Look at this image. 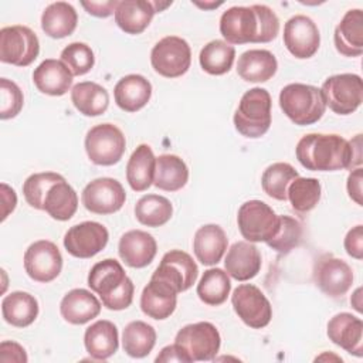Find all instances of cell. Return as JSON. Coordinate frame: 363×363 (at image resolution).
Wrapping results in <instances>:
<instances>
[{
  "label": "cell",
  "instance_id": "obj_1",
  "mask_svg": "<svg viewBox=\"0 0 363 363\" xmlns=\"http://www.w3.org/2000/svg\"><path fill=\"white\" fill-rule=\"evenodd\" d=\"M295 155L312 172L353 170L362 164V135L346 140L336 133H308L296 143Z\"/></svg>",
  "mask_w": 363,
  "mask_h": 363
},
{
  "label": "cell",
  "instance_id": "obj_2",
  "mask_svg": "<svg viewBox=\"0 0 363 363\" xmlns=\"http://www.w3.org/2000/svg\"><path fill=\"white\" fill-rule=\"evenodd\" d=\"M220 33L228 44L269 43L279 33V18L265 4L234 6L221 14Z\"/></svg>",
  "mask_w": 363,
  "mask_h": 363
},
{
  "label": "cell",
  "instance_id": "obj_3",
  "mask_svg": "<svg viewBox=\"0 0 363 363\" xmlns=\"http://www.w3.org/2000/svg\"><path fill=\"white\" fill-rule=\"evenodd\" d=\"M88 286L101 296L102 305L109 311L126 309L133 301V282L113 258L99 261L91 268Z\"/></svg>",
  "mask_w": 363,
  "mask_h": 363
},
{
  "label": "cell",
  "instance_id": "obj_4",
  "mask_svg": "<svg viewBox=\"0 0 363 363\" xmlns=\"http://www.w3.org/2000/svg\"><path fill=\"white\" fill-rule=\"evenodd\" d=\"M279 106L299 126L318 122L326 111V102L320 88L299 82L288 84L281 89Z\"/></svg>",
  "mask_w": 363,
  "mask_h": 363
},
{
  "label": "cell",
  "instance_id": "obj_5",
  "mask_svg": "<svg viewBox=\"0 0 363 363\" xmlns=\"http://www.w3.org/2000/svg\"><path fill=\"white\" fill-rule=\"evenodd\" d=\"M271 95L267 89L255 86L240 99L234 113V126L245 138H261L271 126Z\"/></svg>",
  "mask_w": 363,
  "mask_h": 363
},
{
  "label": "cell",
  "instance_id": "obj_6",
  "mask_svg": "<svg viewBox=\"0 0 363 363\" xmlns=\"http://www.w3.org/2000/svg\"><path fill=\"white\" fill-rule=\"evenodd\" d=\"M241 235L250 242H268L278 231L279 216L261 200H248L237 214Z\"/></svg>",
  "mask_w": 363,
  "mask_h": 363
},
{
  "label": "cell",
  "instance_id": "obj_7",
  "mask_svg": "<svg viewBox=\"0 0 363 363\" xmlns=\"http://www.w3.org/2000/svg\"><path fill=\"white\" fill-rule=\"evenodd\" d=\"M126 149V139L122 130L113 123L92 126L85 136V152L88 159L98 166L118 163Z\"/></svg>",
  "mask_w": 363,
  "mask_h": 363
},
{
  "label": "cell",
  "instance_id": "obj_8",
  "mask_svg": "<svg viewBox=\"0 0 363 363\" xmlns=\"http://www.w3.org/2000/svg\"><path fill=\"white\" fill-rule=\"evenodd\" d=\"M40 52L37 34L26 26H7L0 30V61L16 67L30 65Z\"/></svg>",
  "mask_w": 363,
  "mask_h": 363
},
{
  "label": "cell",
  "instance_id": "obj_9",
  "mask_svg": "<svg viewBox=\"0 0 363 363\" xmlns=\"http://www.w3.org/2000/svg\"><path fill=\"white\" fill-rule=\"evenodd\" d=\"M326 106L337 115L353 113L363 101V81L357 74L328 77L320 88Z\"/></svg>",
  "mask_w": 363,
  "mask_h": 363
},
{
  "label": "cell",
  "instance_id": "obj_10",
  "mask_svg": "<svg viewBox=\"0 0 363 363\" xmlns=\"http://www.w3.org/2000/svg\"><path fill=\"white\" fill-rule=\"evenodd\" d=\"M191 62V50L186 40L167 35L159 40L150 52L153 69L166 78H177L186 74Z\"/></svg>",
  "mask_w": 363,
  "mask_h": 363
},
{
  "label": "cell",
  "instance_id": "obj_11",
  "mask_svg": "<svg viewBox=\"0 0 363 363\" xmlns=\"http://www.w3.org/2000/svg\"><path fill=\"white\" fill-rule=\"evenodd\" d=\"M191 362L213 360L220 350L221 337L217 328L210 322H196L183 326L174 339Z\"/></svg>",
  "mask_w": 363,
  "mask_h": 363
},
{
  "label": "cell",
  "instance_id": "obj_12",
  "mask_svg": "<svg viewBox=\"0 0 363 363\" xmlns=\"http://www.w3.org/2000/svg\"><path fill=\"white\" fill-rule=\"evenodd\" d=\"M231 303L238 318L252 329H262L271 322L272 306L264 292L252 284L238 285L231 295Z\"/></svg>",
  "mask_w": 363,
  "mask_h": 363
},
{
  "label": "cell",
  "instance_id": "obj_13",
  "mask_svg": "<svg viewBox=\"0 0 363 363\" xmlns=\"http://www.w3.org/2000/svg\"><path fill=\"white\" fill-rule=\"evenodd\" d=\"M24 269L37 282H51L62 269V255L58 247L48 240L33 242L24 252Z\"/></svg>",
  "mask_w": 363,
  "mask_h": 363
},
{
  "label": "cell",
  "instance_id": "obj_14",
  "mask_svg": "<svg viewBox=\"0 0 363 363\" xmlns=\"http://www.w3.org/2000/svg\"><path fill=\"white\" fill-rule=\"evenodd\" d=\"M81 200L84 207L94 214H112L122 208L126 193L116 179L99 177L84 187Z\"/></svg>",
  "mask_w": 363,
  "mask_h": 363
},
{
  "label": "cell",
  "instance_id": "obj_15",
  "mask_svg": "<svg viewBox=\"0 0 363 363\" xmlns=\"http://www.w3.org/2000/svg\"><path fill=\"white\" fill-rule=\"evenodd\" d=\"M109 240L105 225L96 221H84L72 225L64 235V247L75 258H91L101 252Z\"/></svg>",
  "mask_w": 363,
  "mask_h": 363
},
{
  "label": "cell",
  "instance_id": "obj_16",
  "mask_svg": "<svg viewBox=\"0 0 363 363\" xmlns=\"http://www.w3.org/2000/svg\"><path fill=\"white\" fill-rule=\"evenodd\" d=\"M284 44L295 58H311L320 44L318 26L305 14L292 16L284 26Z\"/></svg>",
  "mask_w": 363,
  "mask_h": 363
},
{
  "label": "cell",
  "instance_id": "obj_17",
  "mask_svg": "<svg viewBox=\"0 0 363 363\" xmlns=\"http://www.w3.org/2000/svg\"><path fill=\"white\" fill-rule=\"evenodd\" d=\"M313 279L325 295L342 298L353 284V271L346 261L326 255L316 262Z\"/></svg>",
  "mask_w": 363,
  "mask_h": 363
},
{
  "label": "cell",
  "instance_id": "obj_18",
  "mask_svg": "<svg viewBox=\"0 0 363 363\" xmlns=\"http://www.w3.org/2000/svg\"><path fill=\"white\" fill-rule=\"evenodd\" d=\"M176 288L177 292L187 291L197 279L199 268L191 255L182 250H172L166 252L159 267L152 274Z\"/></svg>",
  "mask_w": 363,
  "mask_h": 363
},
{
  "label": "cell",
  "instance_id": "obj_19",
  "mask_svg": "<svg viewBox=\"0 0 363 363\" xmlns=\"http://www.w3.org/2000/svg\"><path fill=\"white\" fill-rule=\"evenodd\" d=\"M177 291L169 282L150 277L149 284L143 288L140 295V309L152 319H167L176 309Z\"/></svg>",
  "mask_w": 363,
  "mask_h": 363
},
{
  "label": "cell",
  "instance_id": "obj_20",
  "mask_svg": "<svg viewBox=\"0 0 363 363\" xmlns=\"http://www.w3.org/2000/svg\"><path fill=\"white\" fill-rule=\"evenodd\" d=\"M326 333L329 340L347 353L357 357L363 356V322L360 318L340 312L328 322Z\"/></svg>",
  "mask_w": 363,
  "mask_h": 363
},
{
  "label": "cell",
  "instance_id": "obj_21",
  "mask_svg": "<svg viewBox=\"0 0 363 363\" xmlns=\"http://www.w3.org/2000/svg\"><path fill=\"white\" fill-rule=\"evenodd\" d=\"M118 252L128 267L143 268L153 261L157 244L152 234L142 230H130L121 237Z\"/></svg>",
  "mask_w": 363,
  "mask_h": 363
},
{
  "label": "cell",
  "instance_id": "obj_22",
  "mask_svg": "<svg viewBox=\"0 0 363 363\" xmlns=\"http://www.w3.org/2000/svg\"><path fill=\"white\" fill-rule=\"evenodd\" d=\"M261 252L250 241L234 242L225 255V272L237 281H248L254 278L261 269Z\"/></svg>",
  "mask_w": 363,
  "mask_h": 363
},
{
  "label": "cell",
  "instance_id": "obj_23",
  "mask_svg": "<svg viewBox=\"0 0 363 363\" xmlns=\"http://www.w3.org/2000/svg\"><path fill=\"white\" fill-rule=\"evenodd\" d=\"M333 41L337 52L345 57H359L363 52V13L350 9L335 28Z\"/></svg>",
  "mask_w": 363,
  "mask_h": 363
},
{
  "label": "cell",
  "instance_id": "obj_24",
  "mask_svg": "<svg viewBox=\"0 0 363 363\" xmlns=\"http://www.w3.org/2000/svg\"><path fill=\"white\" fill-rule=\"evenodd\" d=\"M72 74L61 60H44L33 72V82L37 89L51 96L67 94L72 85Z\"/></svg>",
  "mask_w": 363,
  "mask_h": 363
},
{
  "label": "cell",
  "instance_id": "obj_25",
  "mask_svg": "<svg viewBox=\"0 0 363 363\" xmlns=\"http://www.w3.org/2000/svg\"><path fill=\"white\" fill-rule=\"evenodd\" d=\"M152 96V84L139 74L122 77L115 88L113 98L116 105L125 112H136L142 109Z\"/></svg>",
  "mask_w": 363,
  "mask_h": 363
},
{
  "label": "cell",
  "instance_id": "obj_26",
  "mask_svg": "<svg viewBox=\"0 0 363 363\" xmlns=\"http://www.w3.org/2000/svg\"><path fill=\"white\" fill-rule=\"evenodd\" d=\"M61 316L72 325H84L101 312V302L95 295L82 288L71 289L60 303Z\"/></svg>",
  "mask_w": 363,
  "mask_h": 363
},
{
  "label": "cell",
  "instance_id": "obj_27",
  "mask_svg": "<svg viewBox=\"0 0 363 363\" xmlns=\"http://www.w3.org/2000/svg\"><path fill=\"white\" fill-rule=\"evenodd\" d=\"M228 238L217 224L201 225L193 238V251L203 265H216L224 255Z\"/></svg>",
  "mask_w": 363,
  "mask_h": 363
},
{
  "label": "cell",
  "instance_id": "obj_28",
  "mask_svg": "<svg viewBox=\"0 0 363 363\" xmlns=\"http://www.w3.org/2000/svg\"><path fill=\"white\" fill-rule=\"evenodd\" d=\"M84 345L91 357L95 360H106L115 354L119 347L118 328L111 320H96L86 328Z\"/></svg>",
  "mask_w": 363,
  "mask_h": 363
},
{
  "label": "cell",
  "instance_id": "obj_29",
  "mask_svg": "<svg viewBox=\"0 0 363 363\" xmlns=\"http://www.w3.org/2000/svg\"><path fill=\"white\" fill-rule=\"evenodd\" d=\"M155 13L156 11L153 9L152 1L122 0L118 1L113 16L116 26L122 31H125L126 34L136 35L143 33L149 27Z\"/></svg>",
  "mask_w": 363,
  "mask_h": 363
},
{
  "label": "cell",
  "instance_id": "obj_30",
  "mask_svg": "<svg viewBox=\"0 0 363 363\" xmlns=\"http://www.w3.org/2000/svg\"><path fill=\"white\" fill-rule=\"evenodd\" d=\"M278 68L275 55L268 50H248L237 62V74L247 82H267Z\"/></svg>",
  "mask_w": 363,
  "mask_h": 363
},
{
  "label": "cell",
  "instance_id": "obj_31",
  "mask_svg": "<svg viewBox=\"0 0 363 363\" xmlns=\"http://www.w3.org/2000/svg\"><path fill=\"white\" fill-rule=\"evenodd\" d=\"M78 24L75 9L67 1L48 4L41 14V28L51 38H64L71 35Z\"/></svg>",
  "mask_w": 363,
  "mask_h": 363
},
{
  "label": "cell",
  "instance_id": "obj_32",
  "mask_svg": "<svg viewBox=\"0 0 363 363\" xmlns=\"http://www.w3.org/2000/svg\"><path fill=\"white\" fill-rule=\"evenodd\" d=\"M156 157L149 145H139L126 164V180L132 190L145 191L153 184Z\"/></svg>",
  "mask_w": 363,
  "mask_h": 363
},
{
  "label": "cell",
  "instance_id": "obj_33",
  "mask_svg": "<svg viewBox=\"0 0 363 363\" xmlns=\"http://www.w3.org/2000/svg\"><path fill=\"white\" fill-rule=\"evenodd\" d=\"M1 315L3 319L11 326H30L38 316V302L28 292H10L1 301Z\"/></svg>",
  "mask_w": 363,
  "mask_h": 363
},
{
  "label": "cell",
  "instance_id": "obj_34",
  "mask_svg": "<svg viewBox=\"0 0 363 363\" xmlns=\"http://www.w3.org/2000/svg\"><path fill=\"white\" fill-rule=\"evenodd\" d=\"M78 208V196L74 187L67 183L65 179L54 183L43 203V210L54 220L67 221L69 220Z\"/></svg>",
  "mask_w": 363,
  "mask_h": 363
},
{
  "label": "cell",
  "instance_id": "obj_35",
  "mask_svg": "<svg viewBox=\"0 0 363 363\" xmlns=\"http://www.w3.org/2000/svg\"><path fill=\"white\" fill-rule=\"evenodd\" d=\"M189 180V167L176 155H160L156 157L153 184L164 191H177Z\"/></svg>",
  "mask_w": 363,
  "mask_h": 363
},
{
  "label": "cell",
  "instance_id": "obj_36",
  "mask_svg": "<svg viewBox=\"0 0 363 363\" xmlns=\"http://www.w3.org/2000/svg\"><path fill=\"white\" fill-rule=\"evenodd\" d=\"M71 101L82 115L98 116L108 109L109 94L102 85L92 81H84L72 86Z\"/></svg>",
  "mask_w": 363,
  "mask_h": 363
},
{
  "label": "cell",
  "instance_id": "obj_37",
  "mask_svg": "<svg viewBox=\"0 0 363 363\" xmlns=\"http://www.w3.org/2000/svg\"><path fill=\"white\" fill-rule=\"evenodd\" d=\"M156 343V330L152 325L143 320H133L128 323L122 333V346L130 357L147 356Z\"/></svg>",
  "mask_w": 363,
  "mask_h": 363
},
{
  "label": "cell",
  "instance_id": "obj_38",
  "mask_svg": "<svg viewBox=\"0 0 363 363\" xmlns=\"http://www.w3.org/2000/svg\"><path fill=\"white\" fill-rule=\"evenodd\" d=\"M231 291L230 275L221 268H210L204 271L197 284V295L201 302L210 306L224 303Z\"/></svg>",
  "mask_w": 363,
  "mask_h": 363
},
{
  "label": "cell",
  "instance_id": "obj_39",
  "mask_svg": "<svg viewBox=\"0 0 363 363\" xmlns=\"http://www.w3.org/2000/svg\"><path fill=\"white\" fill-rule=\"evenodd\" d=\"M235 50L231 44L223 40H213L207 43L199 55L201 68L210 75H223L233 67Z\"/></svg>",
  "mask_w": 363,
  "mask_h": 363
},
{
  "label": "cell",
  "instance_id": "obj_40",
  "mask_svg": "<svg viewBox=\"0 0 363 363\" xmlns=\"http://www.w3.org/2000/svg\"><path fill=\"white\" fill-rule=\"evenodd\" d=\"M173 214V206L169 199L159 194H146L136 201V220L146 227H160L166 224Z\"/></svg>",
  "mask_w": 363,
  "mask_h": 363
},
{
  "label": "cell",
  "instance_id": "obj_41",
  "mask_svg": "<svg viewBox=\"0 0 363 363\" xmlns=\"http://www.w3.org/2000/svg\"><path fill=\"white\" fill-rule=\"evenodd\" d=\"M298 176L299 173L295 170L292 164L285 162H277L269 164L264 170L261 177V186L264 193L271 199L285 201L288 200L286 197L288 186Z\"/></svg>",
  "mask_w": 363,
  "mask_h": 363
},
{
  "label": "cell",
  "instance_id": "obj_42",
  "mask_svg": "<svg viewBox=\"0 0 363 363\" xmlns=\"http://www.w3.org/2000/svg\"><path fill=\"white\" fill-rule=\"evenodd\" d=\"M320 193L322 187L318 179L298 176L289 183L286 197L295 211L308 213L319 203Z\"/></svg>",
  "mask_w": 363,
  "mask_h": 363
},
{
  "label": "cell",
  "instance_id": "obj_43",
  "mask_svg": "<svg viewBox=\"0 0 363 363\" xmlns=\"http://www.w3.org/2000/svg\"><path fill=\"white\" fill-rule=\"evenodd\" d=\"M64 177L54 172H43V173H34L28 176L23 184V194L26 201L37 210H43L44 197L48 191V189L62 180Z\"/></svg>",
  "mask_w": 363,
  "mask_h": 363
},
{
  "label": "cell",
  "instance_id": "obj_44",
  "mask_svg": "<svg viewBox=\"0 0 363 363\" xmlns=\"http://www.w3.org/2000/svg\"><path fill=\"white\" fill-rule=\"evenodd\" d=\"M302 240V225L289 216H279V227L277 234L267 242L268 247L279 254H288L299 245Z\"/></svg>",
  "mask_w": 363,
  "mask_h": 363
},
{
  "label": "cell",
  "instance_id": "obj_45",
  "mask_svg": "<svg viewBox=\"0 0 363 363\" xmlns=\"http://www.w3.org/2000/svg\"><path fill=\"white\" fill-rule=\"evenodd\" d=\"M61 61L68 67L72 75L79 77L89 72L95 64L92 48L85 43H71L61 51Z\"/></svg>",
  "mask_w": 363,
  "mask_h": 363
},
{
  "label": "cell",
  "instance_id": "obj_46",
  "mask_svg": "<svg viewBox=\"0 0 363 363\" xmlns=\"http://www.w3.org/2000/svg\"><path fill=\"white\" fill-rule=\"evenodd\" d=\"M0 118L3 121L17 116L23 108L24 96L20 86L7 79H0Z\"/></svg>",
  "mask_w": 363,
  "mask_h": 363
},
{
  "label": "cell",
  "instance_id": "obj_47",
  "mask_svg": "<svg viewBox=\"0 0 363 363\" xmlns=\"http://www.w3.org/2000/svg\"><path fill=\"white\" fill-rule=\"evenodd\" d=\"M346 252L356 259L363 258V225L357 224L350 228L343 241Z\"/></svg>",
  "mask_w": 363,
  "mask_h": 363
},
{
  "label": "cell",
  "instance_id": "obj_48",
  "mask_svg": "<svg viewBox=\"0 0 363 363\" xmlns=\"http://www.w3.org/2000/svg\"><path fill=\"white\" fill-rule=\"evenodd\" d=\"M28 360L27 353L21 345L13 340H3L0 343V362L9 363V362H17V363H26Z\"/></svg>",
  "mask_w": 363,
  "mask_h": 363
},
{
  "label": "cell",
  "instance_id": "obj_49",
  "mask_svg": "<svg viewBox=\"0 0 363 363\" xmlns=\"http://www.w3.org/2000/svg\"><path fill=\"white\" fill-rule=\"evenodd\" d=\"M362 182H363V170L362 167H356L353 169L349 176H347V183H346V187H347V193H349V197L359 206L363 204V200H362Z\"/></svg>",
  "mask_w": 363,
  "mask_h": 363
},
{
  "label": "cell",
  "instance_id": "obj_50",
  "mask_svg": "<svg viewBox=\"0 0 363 363\" xmlns=\"http://www.w3.org/2000/svg\"><path fill=\"white\" fill-rule=\"evenodd\" d=\"M81 6L86 10L88 14L95 17H109L115 13L118 1L109 0V1H81Z\"/></svg>",
  "mask_w": 363,
  "mask_h": 363
},
{
  "label": "cell",
  "instance_id": "obj_51",
  "mask_svg": "<svg viewBox=\"0 0 363 363\" xmlns=\"http://www.w3.org/2000/svg\"><path fill=\"white\" fill-rule=\"evenodd\" d=\"M156 362H183V363H190V357L187 353L176 343L169 345L160 350V353L156 356Z\"/></svg>",
  "mask_w": 363,
  "mask_h": 363
},
{
  "label": "cell",
  "instance_id": "obj_52",
  "mask_svg": "<svg viewBox=\"0 0 363 363\" xmlns=\"http://www.w3.org/2000/svg\"><path fill=\"white\" fill-rule=\"evenodd\" d=\"M1 221L7 218V216L16 208L17 204V196L14 189L7 186L6 183H1Z\"/></svg>",
  "mask_w": 363,
  "mask_h": 363
},
{
  "label": "cell",
  "instance_id": "obj_53",
  "mask_svg": "<svg viewBox=\"0 0 363 363\" xmlns=\"http://www.w3.org/2000/svg\"><path fill=\"white\" fill-rule=\"evenodd\" d=\"M350 303H352V306H353L359 313L363 312V308H362V288H360V286H359V288L353 292V295L350 296Z\"/></svg>",
  "mask_w": 363,
  "mask_h": 363
},
{
  "label": "cell",
  "instance_id": "obj_54",
  "mask_svg": "<svg viewBox=\"0 0 363 363\" xmlns=\"http://www.w3.org/2000/svg\"><path fill=\"white\" fill-rule=\"evenodd\" d=\"M223 4V1H220V3H200V1H194V6H197V7H200V9H204V10H211V9H217L218 6H221Z\"/></svg>",
  "mask_w": 363,
  "mask_h": 363
},
{
  "label": "cell",
  "instance_id": "obj_55",
  "mask_svg": "<svg viewBox=\"0 0 363 363\" xmlns=\"http://www.w3.org/2000/svg\"><path fill=\"white\" fill-rule=\"evenodd\" d=\"M152 4H153L155 11H156V13H160V11H163L166 7H169V6L172 4V1H164V3H162V1H152Z\"/></svg>",
  "mask_w": 363,
  "mask_h": 363
}]
</instances>
